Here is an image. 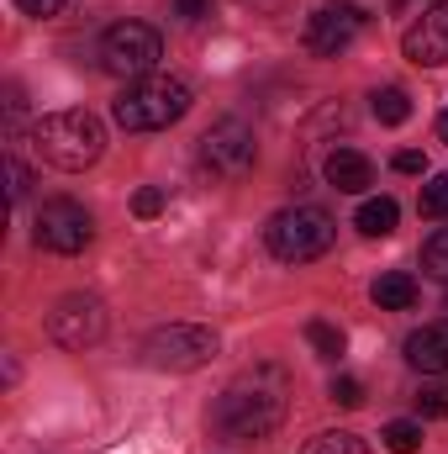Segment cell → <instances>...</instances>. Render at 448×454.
<instances>
[{
    "label": "cell",
    "mask_w": 448,
    "mask_h": 454,
    "mask_svg": "<svg viewBox=\"0 0 448 454\" xmlns=\"http://www.w3.org/2000/svg\"><path fill=\"white\" fill-rule=\"evenodd\" d=\"M217 434L232 444H264L280 423H285V375L280 370H248L222 391L217 412H212Z\"/></svg>",
    "instance_id": "cell-1"
},
{
    "label": "cell",
    "mask_w": 448,
    "mask_h": 454,
    "mask_svg": "<svg viewBox=\"0 0 448 454\" xmlns=\"http://www.w3.org/2000/svg\"><path fill=\"white\" fill-rule=\"evenodd\" d=\"M32 143H37V159H48L64 175H80L106 153V127L90 112H48L37 116Z\"/></svg>",
    "instance_id": "cell-2"
},
{
    "label": "cell",
    "mask_w": 448,
    "mask_h": 454,
    "mask_svg": "<svg viewBox=\"0 0 448 454\" xmlns=\"http://www.w3.org/2000/svg\"><path fill=\"white\" fill-rule=\"evenodd\" d=\"M185 112H190V85H185V80H174V74L132 80V85L112 101L116 127H127V132H158V127L180 121Z\"/></svg>",
    "instance_id": "cell-3"
},
{
    "label": "cell",
    "mask_w": 448,
    "mask_h": 454,
    "mask_svg": "<svg viewBox=\"0 0 448 454\" xmlns=\"http://www.w3.org/2000/svg\"><path fill=\"white\" fill-rule=\"evenodd\" d=\"M333 238H337V223L322 212V207H285V212H274L269 227H264L269 254L285 259V264L322 259V254L333 248Z\"/></svg>",
    "instance_id": "cell-4"
},
{
    "label": "cell",
    "mask_w": 448,
    "mask_h": 454,
    "mask_svg": "<svg viewBox=\"0 0 448 454\" xmlns=\"http://www.w3.org/2000/svg\"><path fill=\"white\" fill-rule=\"evenodd\" d=\"M164 59V37L148 27V21H116L106 27V37H101V69L116 74V80H148L153 74V64Z\"/></svg>",
    "instance_id": "cell-5"
},
{
    "label": "cell",
    "mask_w": 448,
    "mask_h": 454,
    "mask_svg": "<svg viewBox=\"0 0 448 454\" xmlns=\"http://www.w3.org/2000/svg\"><path fill=\"white\" fill-rule=\"evenodd\" d=\"M143 354H148L153 370H201V364L217 359V333L201 328V323H169V328L148 333Z\"/></svg>",
    "instance_id": "cell-6"
},
{
    "label": "cell",
    "mask_w": 448,
    "mask_h": 454,
    "mask_svg": "<svg viewBox=\"0 0 448 454\" xmlns=\"http://www.w3.org/2000/svg\"><path fill=\"white\" fill-rule=\"evenodd\" d=\"M201 164H206L212 175H222V180H243V175L259 164L253 127H248V121H237V116L212 121V127H206V137H201Z\"/></svg>",
    "instance_id": "cell-7"
},
{
    "label": "cell",
    "mask_w": 448,
    "mask_h": 454,
    "mask_svg": "<svg viewBox=\"0 0 448 454\" xmlns=\"http://www.w3.org/2000/svg\"><path fill=\"white\" fill-rule=\"evenodd\" d=\"M32 238H37V248H48V254H80V248H90V238H96V217H90L80 201H48V207L37 212V223H32Z\"/></svg>",
    "instance_id": "cell-8"
},
{
    "label": "cell",
    "mask_w": 448,
    "mask_h": 454,
    "mask_svg": "<svg viewBox=\"0 0 448 454\" xmlns=\"http://www.w3.org/2000/svg\"><path fill=\"white\" fill-rule=\"evenodd\" d=\"M48 333L64 343V348H96L106 339V307L101 296H64L53 312H48Z\"/></svg>",
    "instance_id": "cell-9"
},
{
    "label": "cell",
    "mask_w": 448,
    "mask_h": 454,
    "mask_svg": "<svg viewBox=\"0 0 448 454\" xmlns=\"http://www.w3.org/2000/svg\"><path fill=\"white\" fill-rule=\"evenodd\" d=\"M364 27H369V16H364L353 0H328V5H317V11L306 16V48L322 53V59H333V53H343Z\"/></svg>",
    "instance_id": "cell-10"
},
{
    "label": "cell",
    "mask_w": 448,
    "mask_h": 454,
    "mask_svg": "<svg viewBox=\"0 0 448 454\" xmlns=\"http://www.w3.org/2000/svg\"><path fill=\"white\" fill-rule=\"evenodd\" d=\"M401 48H406V59H412V64H422V69L448 64V0H438L433 11H422V21H417V27H406Z\"/></svg>",
    "instance_id": "cell-11"
},
{
    "label": "cell",
    "mask_w": 448,
    "mask_h": 454,
    "mask_svg": "<svg viewBox=\"0 0 448 454\" xmlns=\"http://www.w3.org/2000/svg\"><path fill=\"white\" fill-rule=\"evenodd\" d=\"M322 175H328V185L343 191V196H359V191L375 185V164H369L359 148H333L328 164H322Z\"/></svg>",
    "instance_id": "cell-12"
},
{
    "label": "cell",
    "mask_w": 448,
    "mask_h": 454,
    "mask_svg": "<svg viewBox=\"0 0 448 454\" xmlns=\"http://www.w3.org/2000/svg\"><path fill=\"white\" fill-rule=\"evenodd\" d=\"M406 359L422 375H448V323H428L406 339Z\"/></svg>",
    "instance_id": "cell-13"
},
{
    "label": "cell",
    "mask_w": 448,
    "mask_h": 454,
    "mask_svg": "<svg viewBox=\"0 0 448 454\" xmlns=\"http://www.w3.org/2000/svg\"><path fill=\"white\" fill-rule=\"evenodd\" d=\"M369 296H375L380 312H412V307H417V280H412L406 270H390V275H380V280L369 286Z\"/></svg>",
    "instance_id": "cell-14"
},
{
    "label": "cell",
    "mask_w": 448,
    "mask_h": 454,
    "mask_svg": "<svg viewBox=\"0 0 448 454\" xmlns=\"http://www.w3.org/2000/svg\"><path fill=\"white\" fill-rule=\"evenodd\" d=\"M396 223H401V207H396L390 196L364 201V207H359V217H353V227H359L364 238H390V232H396Z\"/></svg>",
    "instance_id": "cell-15"
},
{
    "label": "cell",
    "mask_w": 448,
    "mask_h": 454,
    "mask_svg": "<svg viewBox=\"0 0 448 454\" xmlns=\"http://www.w3.org/2000/svg\"><path fill=\"white\" fill-rule=\"evenodd\" d=\"M369 112H375V121H385V127H401L412 116V96L401 85H385V90L369 96Z\"/></svg>",
    "instance_id": "cell-16"
},
{
    "label": "cell",
    "mask_w": 448,
    "mask_h": 454,
    "mask_svg": "<svg viewBox=\"0 0 448 454\" xmlns=\"http://www.w3.org/2000/svg\"><path fill=\"white\" fill-rule=\"evenodd\" d=\"M306 454H369V450H364V439H359V434L333 428V434H317V439L306 444Z\"/></svg>",
    "instance_id": "cell-17"
},
{
    "label": "cell",
    "mask_w": 448,
    "mask_h": 454,
    "mask_svg": "<svg viewBox=\"0 0 448 454\" xmlns=\"http://www.w3.org/2000/svg\"><path fill=\"white\" fill-rule=\"evenodd\" d=\"M306 339H312V348L322 354V359H337L343 354V328H333V323H306Z\"/></svg>",
    "instance_id": "cell-18"
},
{
    "label": "cell",
    "mask_w": 448,
    "mask_h": 454,
    "mask_svg": "<svg viewBox=\"0 0 448 454\" xmlns=\"http://www.w3.org/2000/svg\"><path fill=\"white\" fill-rule=\"evenodd\" d=\"M422 217H448V175H433V185H422V201H417Z\"/></svg>",
    "instance_id": "cell-19"
},
{
    "label": "cell",
    "mask_w": 448,
    "mask_h": 454,
    "mask_svg": "<svg viewBox=\"0 0 448 454\" xmlns=\"http://www.w3.org/2000/svg\"><path fill=\"white\" fill-rule=\"evenodd\" d=\"M385 444L396 454H412V450H422V423H412V418H401V423H390L385 428Z\"/></svg>",
    "instance_id": "cell-20"
},
{
    "label": "cell",
    "mask_w": 448,
    "mask_h": 454,
    "mask_svg": "<svg viewBox=\"0 0 448 454\" xmlns=\"http://www.w3.org/2000/svg\"><path fill=\"white\" fill-rule=\"evenodd\" d=\"M422 264H428L438 280H448V227H438V232L422 243Z\"/></svg>",
    "instance_id": "cell-21"
},
{
    "label": "cell",
    "mask_w": 448,
    "mask_h": 454,
    "mask_svg": "<svg viewBox=\"0 0 448 454\" xmlns=\"http://www.w3.org/2000/svg\"><path fill=\"white\" fill-rule=\"evenodd\" d=\"M169 207V191L164 185H143L137 196H132V217H158Z\"/></svg>",
    "instance_id": "cell-22"
},
{
    "label": "cell",
    "mask_w": 448,
    "mask_h": 454,
    "mask_svg": "<svg viewBox=\"0 0 448 454\" xmlns=\"http://www.w3.org/2000/svg\"><path fill=\"white\" fill-rule=\"evenodd\" d=\"M417 412L422 418H448V386H422L417 391Z\"/></svg>",
    "instance_id": "cell-23"
},
{
    "label": "cell",
    "mask_w": 448,
    "mask_h": 454,
    "mask_svg": "<svg viewBox=\"0 0 448 454\" xmlns=\"http://www.w3.org/2000/svg\"><path fill=\"white\" fill-rule=\"evenodd\" d=\"M328 396H333L337 407H359V402H364V386H359L353 375H333V386H328Z\"/></svg>",
    "instance_id": "cell-24"
},
{
    "label": "cell",
    "mask_w": 448,
    "mask_h": 454,
    "mask_svg": "<svg viewBox=\"0 0 448 454\" xmlns=\"http://www.w3.org/2000/svg\"><path fill=\"white\" fill-rule=\"evenodd\" d=\"M390 164H396V169H401V175H422V169H428V159H422V153H417V148H401V153H396V159H390Z\"/></svg>",
    "instance_id": "cell-25"
},
{
    "label": "cell",
    "mask_w": 448,
    "mask_h": 454,
    "mask_svg": "<svg viewBox=\"0 0 448 454\" xmlns=\"http://www.w3.org/2000/svg\"><path fill=\"white\" fill-rule=\"evenodd\" d=\"M174 16L180 21H201V16H212V0H174Z\"/></svg>",
    "instance_id": "cell-26"
},
{
    "label": "cell",
    "mask_w": 448,
    "mask_h": 454,
    "mask_svg": "<svg viewBox=\"0 0 448 454\" xmlns=\"http://www.w3.org/2000/svg\"><path fill=\"white\" fill-rule=\"evenodd\" d=\"M27 185H32L27 164H21V159H11V201H21V196H27Z\"/></svg>",
    "instance_id": "cell-27"
},
{
    "label": "cell",
    "mask_w": 448,
    "mask_h": 454,
    "mask_svg": "<svg viewBox=\"0 0 448 454\" xmlns=\"http://www.w3.org/2000/svg\"><path fill=\"white\" fill-rule=\"evenodd\" d=\"M16 5H21L27 16H58V11H64V0H16Z\"/></svg>",
    "instance_id": "cell-28"
},
{
    "label": "cell",
    "mask_w": 448,
    "mask_h": 454,
    "mask_svg": "<svg viewBox=\"0 0 448 454\" xmlns=\"http://www.w3.org/2000/svg\"><path fill=\"white\" fill-rule=\"evenodd\" d=\"M438 137H444V143H448V112L438 116Z\"/></svg>",
    "instance_id": "cell-29"
}]
</instances>
